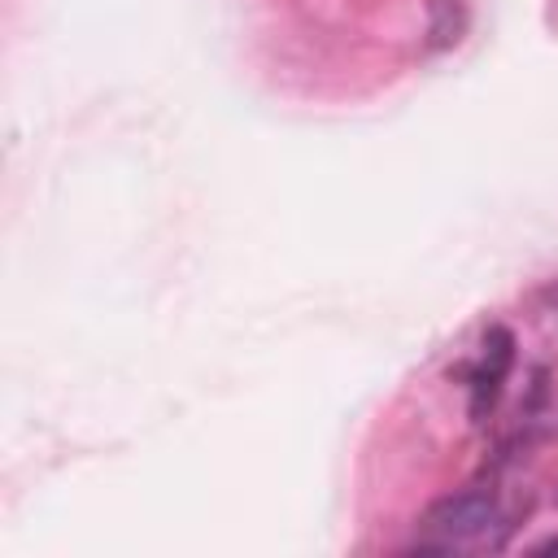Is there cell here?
I'll list each match as a JSON object with an SVG mask.
<instances>
[{
  "instance_id": "cell-1",
  "label": "cell",
  "mask_w": 558,
  "mask_h": 558,
  "mask_svg": "<svg viewBox=\"0 0 558 558\" xmlns=\"http://www.w3.org/2000/svg\"><path fill=\"white\" fill-rule=\"evenodd\" d=\"M510 532V510L506 501L475 484L453 497H440L423 519H418V549L436 554H466V549H501Z\"/></svg>"
},
{
  "instance_id": "cell-2",
  "label": "cell",
  "mask_w": 558,
  "mask_h": 558,
  "mask_svg": "<svg viewBox=\"0 0 558 558\" xmlns=\"http://www.w3.org/2000/svg\"><path fill=\"white\" fill-rule=\"evenodd\" d=\"M510 366H514V340H510V331L493 327V331L484 336L475 362L466 366V388H471V414H475V418H484V414L493 410V401H497V392H501Z\"/></svg>"
}]
</instances>
